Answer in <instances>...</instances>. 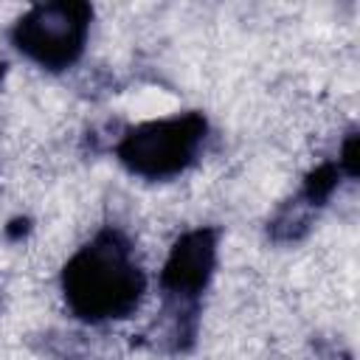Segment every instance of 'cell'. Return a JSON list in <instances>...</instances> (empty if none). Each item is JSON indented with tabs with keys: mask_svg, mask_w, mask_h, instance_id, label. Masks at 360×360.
<instances>
[{
	"mask_svg": "<svg viewBox=\"0 0 360 360\" xmlns=\"http://www.w3.org/2000/svg\"><path fill=\"white\" fill-rule=\"evenodd\" d=\"M141 273L115 239L87 245L65 273L70 307L84 318H118L141 295Z\"/></svg>",
	"mask_w": 360,
	"mask_h": 360,
	"instance_id": "1",
	"label": "cell"
},
{
	"mask_svg": "<svg viewBox=\"0 0 360 360\" xmlns=\"http://www.w3.org/2000/svg\"><path fill=\"white\" fill-rule=\"evenodd\" d=\"M200 141L202 121L197 115L155 121L127 135V141L121 143V158L138 174L163 177L180 172L194 158Z\"/></svg>",
	"mask_w": 360,
	"mask_h": 360,
	"instance_id": "2",
	"label": "cell"
},
{
	"mask_svg": "<svg viewBox=\"0 0 360 360\" xmlns=\"http://www.w3.org/2000/svg\"><path fill=\"white\" fill-rule=\"evenodd\" d=\"M87 34V8L84 6H39L17 25V45L34 62L45 68L70 65Z\"/></svg>",
	"mask_w": 360,
	"mask_h": 360,
	"instance_id": "3",
	"label": "cell"
},
{
	"mask_svg": "<svg viewBox=\"0 0 360 360\" xmlns=\"http://www.w3.org/2000/svg\"><path fill=\"white\" fill-rule=\"evenodd\" d=\"M211 262H214V242L208 233H188L172 253V259L166 262L163 270V284L169 292L174 295H194L208 273H211Z\"/></svg>",
	"mask_w": 360,
	"mask_h": 360,
	"instance_id": "4",
	"label": "cell"
}]
</instances>
